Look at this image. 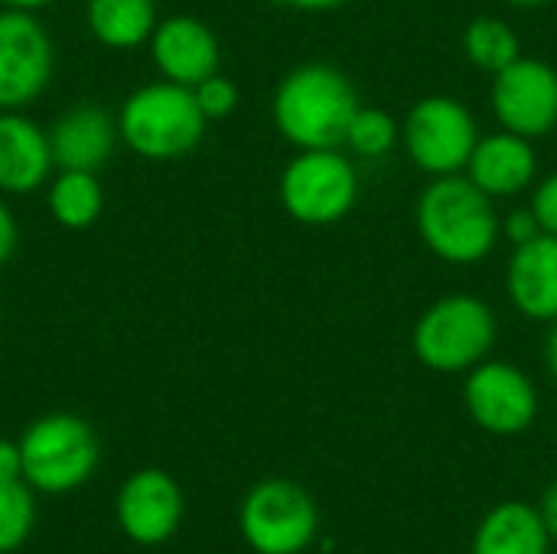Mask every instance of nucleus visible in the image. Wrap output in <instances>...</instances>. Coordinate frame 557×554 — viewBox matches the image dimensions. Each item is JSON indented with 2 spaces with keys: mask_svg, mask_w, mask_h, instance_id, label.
<instances>
[{
  "mask_svg": "<svg viewBox=\"0 0 557 554\" xmlns=\"http://www.w3.org/2000/svg\"><path fill=\"white\" fill-rule=\"evenodd\" d=\"M284 212L310 229L343 222L359 199V173L343 147L297 150L277 180Z\"/></svg>",
  "mask_w": 557,
  "mask_h": 554,
  "instance_id": "6",
  "label": "nucleus"
},
{
  "mask_svg": "<svg viewBox=\"0 0 557 554\" xmlns=\"http://www.w3.org/2000/svg\"><path fill=\"white\" fill-rule=\"evenodd\" d=\"M157 23V0H85V26L104 49L147 46Z\"/></svg>",
  "mask_w": 557,
  "mask_h": 554,
  "instance_id": "19",
  "label": "nucleus"
},
{
  "mask_svg": "<svg viewBox=\"0 0 557 554\" xmlns=\"http://www.w3.org/2000/svg\"><path fill=\"white\" fill-rule=\"evenodd\" d=\"M414 225L424 248L447 264H480L503 238V216L467 173L434 176L414 206Z\"/></svg>",
  "mask_w": 557,
  "mask_h": 554,
  "instance_id": "1",
  "label": "nucleus"
},
{
  "mask_svg": "<svg viewBox=\"0 0 557 554\" xmlns=\"http://www.w3.org/2000/svg\"><path fill=\"white\" fill-rule=\"evenodd\" d=\"M238 529L255 554H300L313 545L320 516L300 483L271 477L255 483L242 500Z\"/></svg>",
  "mask_w": 557,
  "mask_h": 554,
  "instance_id": "7",
  "label": "nucleus"
},
{
  "mask_svg": "<svg viewBox=\"0 0 557 554\" xmlns=\"http://www.w3.org/2000/svg\"><path fill=\"white\" fill-rule=\"evenodd\" d=\"M463 405L476 428L496 438H516L539 418L535 382L512 362L483 359L467 372Z\"/></svg>",
  "mask_w": 557,
  "mask_h": 554,
  "instance_id": "10",
  "label": "nucleus"
},
{
  "mask_svg": "<svg viewBox=\"0 0 557 554\" xmlns=\"http://www.w3.org/2000/svg\"><path fill=\"white\" fill-rule=\"evenodd\" d=\"M114 118L121 144L153 163L180 160L196 150L209 124L196 104L193 88L166 78L134 88L121 101Z\"/></svg>",
  "mask_w": 557,
  "mask_h": 554,
  "instance_id": "3",
  "label": "nucleus"
},
{
  "mask_svg": "<svg viewBox=\"0 0 557 554\" xmlns=\"http://www.w3.org/2000/svg\"><path fill=\"white\" fill-rule=\"evenodd\" d=\"M463 56L473 69L496 75L522 56V42L503 16H473L463 29Z\"/></svg>",
  "mask_w": 557,
  "mask_h": 554,
  "instance_id": "21",
  "label": "nucleus"
},
{
  "mask_svg": "<svg viewBox=\"0 0 557 554\" xmlns=\"http://www.w3.org/2000/svg\"><path fill=\"white\" fill-rule=\"evenodd\" d=\"M463 173L493 199L519 196L535 183L539 153L529 137L499 127L493 134H480Z\"/></svg>",
  "mask_w": 557,
  "mask_h": 554,
  "instance_id": "16",
  "label": "nucleus"
},
{
  "mask_svg": "<svg viewBox=\"0 0 557 554\" xmlns=\"http://www.w3.org/2000/svg\"><path fill=\"white\" fill-rule=\"evenodd\" d=\"M46 206L49 216L72 232H82L98 222L104 209V189L98 183V173L88 170H59L46 183Z\"/></svg>",
  "mask_w": 557,
  "mask_h": 554,
  "instance_id": "20",
  "label": "nucleus"
},
{
  "mask_svg": "<svg viewBox=\"0 0 557 554\" xmlns=\"http://www.w3.org/2000/svg\"><path fill=\"white\" fill-rule=\"evenodd\" d=\"M506 291L512 307L535 323L557 320V235H539L512 248L506 264Z\"/></svg>",
  "mask_w": 557,
  "mask_h": 554,
  "instance_id": "17",
  "label": "nucleus"
},
{
  "mask_svg": "<svg viewBox=\"0 0 557 554\" xmlns=\"http://www.w3.org/2000/svg\"><path fill=\"white\" fill-rule=\"evenodd\" d=\"M55 46L36 13L0 10V111L29 108L52 82Z\"/></svg>",
  "mask_w": 557,
  "mask_h": 554,
  "instance_id": "9",
  "label": "nucleus"
},
{
  "mask_svg": "<svg viewBox=\"0 0 557 554\" xmlns=\"http://www.w3.org/2000/svg\"><path fill=\"white\" fill-rule=\"evenodd\" d=\"M532 212L545 235H557V173H548L532 193Z\"/></svg>",
  "mask_w": 557,
  "mask_h": 554,
  "instance_id": "25",
  "label": "nucleus"
},
{
  "mask_svg": "<svg viewBox=\"0 0 557 554\" xmlns=\"http://www.w3.org/2000/svg\"><path fill=\"white\" fill-rule=\"evenodd\" d=\"M55 0H0V10H20V13H39L52 7Z\"/></svg>",
  "mask_w": 557,
  "mask_h": 554,
  "instance_id": "31",
  "label": "nucleus"
},
{
  "mask_svg": "<svg viewBox=\"0 0 557 554\" xmlns=\"http://www.w3.org/2000/svg\"><path fill=\"white\" fill-rule=\"evenodd\" d=\"M545 359H548V369L557 379V320L552 323V333H548V346H545Z\"/></svg>",
  "mask_w": 557,
  "mask_h": 554,
  "instance_id": "32",
  "label": "nucleus"
},
{
  "mask_svg": "<svg viewBox=\"0 0 557 554\" xmlns=\"http://www.w3.org/2000/svg\"><path fill=\"white\" fill-rule=\"evenodd\" d=\"M117 118L101 104L78 101L65 108L49 127V147L55 170H88L98 173L117 147Z\"/></svg>",
  "mask_w": 557,
  "mask_h": 554,
  "instance_id": "14",
  "label": "nucleus"
},
{
  "mask_svg": "<svg viewBox=\"0 0 557 554\" xmlns=\"http://www.w3.org/2000/svg\"><path fill=\"white\" fill-rule=\"evenodd\" d=\"M23 480L49 496L75 493L91 480L101 460V444L95 428L69 411H52L36 418L23 438Z\"/></svg>",
  "mask_w": 557,
  "mask_h": 554,
  "instance_id": "5",
  "label": "nucleus"
},
{
  "mask_svg": "<svg viewBox=\"0 0 557 554\" xmlns=\"http://www.w3.org/2000/svg\"><path fill=\"white\" fill-rule=\"evenodd\" d=\"M542 519H545V526H548V535H552V542H557V483L548 487V493H545V500H542Z\"/></svg>",
  "mask_w": 557,
  "mask_h": 554,
  "instance_id": "30",
  "label": "nucleus"
},
{
  "mask_svg": "<svg viewBox=\"0 0 557 554\" xmlns=\"http://www.w3.org/2000/svg\"><path fill=\"white\" fill-rule=\"evenodd\" d=\"M476 140L480 127L473 111L450 95L418 98L401 121V147L408 160L431 180L463 173Z\"/></svg>",
  "mask_w": 557,
  "mask_h": 554,
  "instance_id": "8",
  "label": "nucleus"
},
{
  "mask_svg": "<svg viewBox=\"0 0 557 554\" xmlns=\"http://www.w3.org/2000/svg\"><path fill=\"white\" fill-rule=\"evenodd\" d=\"M36 529V500L26 480L0 483V554H13L26 545Z\"/></svg>",
  "mask_w": 557,
  "mask_h": 554,
  "instance_id": "23",
  "label": "nucleus"
},
{
  "mask_svg": "<svg viewBox=\"0 0 557 554\" xmlns=\"http://www.w3.org/2000/svg\"><path fill=\"white\" fill-rule=\"evenodd\" d=\"M359 104L362 101L346 72L326 62H304L277 82L271 121L297 150L343 147L346 127Z\"/></svg>",
  "mask_w": 557,
  "mask_h": 554,
  "instance_id": "2",
  "label": "nucleus"
},
{
  "mask_svg": "<svg viewBox=\"0 0 557 554\" xmlns=\"http://www.w3.org/2000/svg\"><path fill=\"white\" fill-rule=\"evenodd\" d=\"M290 10H300V13H326V10H339L343 3L349 0H277Z\"/></svg>",
  "mask_w": 557,
  "mask_h": 554,
  "instance_id": "29",
  "label": "nucleus"
},
{
  "mask_svg": "<svg viewBox=\"0 0 557 554\" xmlns=\"http://www.w3.org/2000/svg\"><path fill=\"white\" fill-rule=\"evenodd\" d=\"M552 552V535L539 509L529 503L509 500L493 506L476 535L470 554H548Z\"/></svg>",
  "mask_w": 557,
  "mask_h": 554,
  "instance_id": "18",
  "label": "nucleus"
},
{
  "mask_svg": "<svg viewBox=\"0 0 557 554\" xmlns=\"http://www.w3.org/2000/svg\"><path fill=\"white\" fill-rule=\"evenodd\" d=\"M503 3H509V7H519V10H525V7H545V3H552V0H503Z\"/></svg>",
  "mask_w": 557,
  "mask_h": 554,
  "instance_id": "33",
  "label": "nucleus"
},
{
  "mask_svg": "<svg viewBox=\"0 0 557 554\" xmlns=\"http://www.w3.org/2000/svg\"><path fill=\"white\" fill-rule=\"evenodd\" d=\"M10 480H23V454H20V441L0 438V483Z\"/></svg>",
  "mask_w": 557,
  "mask_h": 554,
  "instance_id": "28",
  "label": "nucleus"
},
{
  "mask_svg": "<svg viewBox=\"0 0 557 554\" xmlns=\"http://www.w3.org/2000/svg\"><path fill=\"white\" fill-rule=\"evenodd\" d=\"M490 108L499 127L529 140L548 137L557 127V69L545 59L519 56L493 75Z\"/></svg>",
  "mask_w": 557,
  "mask_h": 554,
  "instance_id": "11",
  "label": "nucleus"
},
{
  "mask_svg": "<svg viewBox=\"0 0 557 554\" xmlns=\"http://www.w3.org/2000/svg\"><path fill=\"white\" fill-rule=\"evenodd\" d=\"M398 140H401V124L385 108L359 104L346 127L343 147H349V153L362 160H382L398 147Z\"/></svg>",
  "mask_w": 557,
  "mask_h": 554,
  "instance_id": "22",
  "label": "nucleus"
},
{
  "mask_svg": "<svg viewBox=\"0 0 557 554\" xmlns=\"http://www.w3.org/2000/svg\"><path fill=\"white\" fill-rule=\"evenodd\" d=\"M496 346V313L473 294L437 297L411 330L418 362L441 376L470 372Z\"/></svg>",
  "mask_w": 557,
  "mask_h": 554,
  "instance_id": "4",
  "label": "nucleus"
},
{
  "mask_svg": "<svg viewBox=\"0 0 557 554\" xmlns=\"http://www.w3.org/2000/svg\"><path fill=\"white\" fill-rule=\"evenodd\" d=\"M150 62L160 72V78L176 85H199L202 78L219 72L222 46L209 23L189 13H176L157 23L150 36Z\"/></svg>",
  "mask_w": 557,
  "mask_h": 554,
  "instance_id": "13",
  "label": "nucleus"
},
{
  "mask_svg": "<svg viewBox=\"0 0 557 554\" xmlns=\"http://www.w3.org/2000/svg\"><path fill=\"white\" fill-rule=\"evenodd\" d=\"M542 235V225H539V216L532 212V206H522V209H512L506 219H503V238L516 248V245H525L532 238Z\"/></svg>",
  "mask_w": 557,
  "mask_h": 554,
  "instance_id": "26",
  "label": "nucleus"
},
{
  "mask_svg": "<svg viewBox=\"0 0 557 554\" xmlns=\"http://www.w3.org/2000/svg\"><path fill=\"white\" fill-rule=\"evenodd\" d=\"M193 95H196V104L206 114V121H222L238 108V85L232 78H225L222 72L193 85Z\"/></svg>",
  "mask_w": 557,
  "mask_h": 554,
  "instance_id": "24",
  "label": "nucleus"
},
{
  "mask_svg": "<svg viewBox=\"0 0 557 554\" xmlns=\"http://www.w3.org/2000/svg\"><path fill=\"white\" fill-rule=\"evenodd\" d=\"M49 131L23 111H0V196H29L52 180Z\"/></svg>",
  "mask_w": 557,
  "mask_h": 554,
  "instance_id": "15",
  "label": "nucleus"
},
{
  "mask_svg": "<svg viewBox=\"0 0 557 554\" xmlns=\"http://www.w3.org/2000/svg\"><path fill=\"white\" fill-rule=\"evenodd\" d=\"M183 513H186V500H183L180 483L166 470H157V467H147L127 477L114 500L117 529L134 545H144V549L170 542L176 529L183 526Z\"/></svg>",
  "mask_w": 557,
  "mask_h": 554,
  "instance_id": "12",
  "label": "nucleus"
},
{
  "mask_svg": "<svg viewBox=\"0 0 557 554\" xmlns=\"http://www.w3.org/2000/svg\"><path fill=\"white\" fill-rule=\"evenodd\" d=\"M16 245H20V225H16L13 209L0 196V268L16 255Z\"/></svg>",
  "mask_w": 557,
  "mask_h": 554,
  "instance_id": "27",
  "label": "nucleus"
}]
</instances>
